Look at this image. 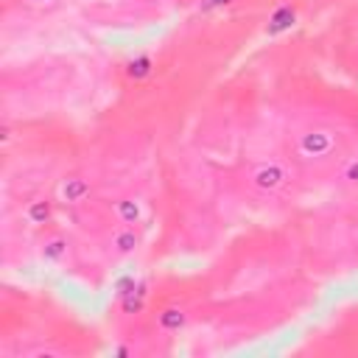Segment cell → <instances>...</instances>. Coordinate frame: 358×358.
<instances>
[{"label": "cell", "mask_w": 358, "mask_h": 358, "mask_svg": "<svg viewBox=\"0 0 358 358\" xmlns=\"http://www.w3.org/2000/svg\"><path fill=\"white\" fill-rule=\"evenodd\" d=\"M338 185L347 187V190H358V151L352 154H344L341 162H338Z\"/></svg>", "instance_id": "9c48e42d"}, {"label": "cell", "mask_w": 358, "mask_h": 358, "mask_svg": "<svg viewBox=\"0 0 358 358\" xmlns=\"http://www.w3.org/2000/svg\"><path fill=\"white\" fill-rule=\"evenodd\" d=\"M90 193H92V182L84 173H67L56 185V201L64 204V207H81V204H87Z\"/></svg>", "instance_id": "3957f363"}, {"label": "cell", "mask_w": 358, "mask_h": 358, "mask_svg": "<svg viewBox=\"0 0 358 358\" xmlns=\"http://www.w3.org/2000/svg\"><path fill=\"white\" fill-rule=\"evenodd\" d=\"M109 213H112V218H115L117 224H131V227H137V224H143V218H145V204H143L137 196H117L115 201H109Z\"/></svg>", "instance_id": "8992f818"}, {"label": "cell", "mask_w": 358, "mask_h": 358, "mask_svg": "<svg viewBox=\"0 0 358 358\" xmlns=\"http://www.w3.org/2000/svg\"><path fill=\"white\" fill-rule=\"evenodd\" d=\"M103 246H106L109 257L123 260V257H129V255L137 252V246H140V232H137V227H131V224H115V227L109 229Z\"/></svg>", "instance_id": "277c9868"}, {"label": "cell", "mask_w": 358, "mask_h": 358, "mask_svg": "<svg viewBox=\"0 0 358 358\" xmlns=\"http://www.w3.org/2000/svg\"><path fill=\"white\" fill-rule=\"evenodd\" d=\"M187 319H190V313L182 308V305H165L159 313H157V327L162 330V333H179V330H185L187 327Z\"/></svg>", "instance_id": "ba28073f"}, {"label": "cell", "mask_w": 358, "mask_h": 358, "mask_svg": "<svg viewBox=\"0 0 358 358\" xmlns=\"http://www.w3.org/2000/svg\"><path fill=\"white\" fill-rule=\"evenodd\" d=\"M22 215H25V221H28L31 227H48V224H53V218H56V201L48 199V196H39V199H34V201L25 204Z\"/></svg>", "instance_id": "52a82bcc"}, {"label": "cell", "mask_w": 358, "mask_h": 358, "mask_svg": "<svg viewBox=\"0 0 358 358\" xmlns=\"http://www.w3.org/2000/svg\"><path fill=\"white\" fill-rule=\"evenodd\" d=\"M291 182V171L282 159H257L246 168V185L255 196L274 199L280 196Z\"/></svg>", "instance_id": "7a4b0ae2"}, {"label": "cell", "mask_w": 358, "mask_h": 358, "mask_svg": "<svg viewBox=\"0 0 358 358\" xmlns=\"http://www.w3.org/2000/svg\"><path fill=\"white\" fill-rule=\"evenodd\" d=\"M344 157V134L333 123L310 120L294 131V159L299 165H330Z\"/></svg>", "instance_id": "6da1fadb"}, {"label": "cell", "mask_w": 358, "mask_h": 358, "mask_svg": "<svg viewBox=\"0 0 358 358\" xmlns=\"http://www.w3.org/2000/svg\"><path fill=\"white\" fill-rule=\"evenodd\" d=\"M70 255V238L59 229H45V235L39 238V257L50 266L64 263Z\"/></svg>", "instance_id": "5b68a950"}, {"label": "cell", "mask_w": 358, "mask_h": 358, "mask_svg": "<svg viewBox=\"0 0 358 358\" xmlns=\"http://www.w3.org/2000/svg\"><path fill=\"white\" fill-rule=\"evenodd\" d=\"M59 3L62 0H22V6L31 8V11H53Z\"/></svg>", "instance_id": "30bf717a"}]
</instances>
